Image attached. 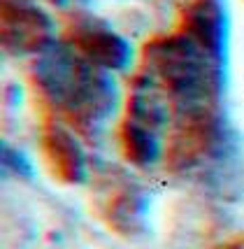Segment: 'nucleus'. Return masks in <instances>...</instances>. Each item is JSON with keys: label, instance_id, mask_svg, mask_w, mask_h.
Listing matches in <instances>:
<instances>
[{"label": "nucleus", "instance_id": "1a4fd4ad", "mask_svg": "<svg viewBox=\"0 0 244 249\" xmlns=\"http://www.w3.org/2000/svg\"><path fill=\"white\" fill-rule=\"evenodd\" d=\"M119 144L128 163L138 168H151L163 161L165 154V133L142 126L123 117L119 124Z\"/></svg>", "mask_w": 244, "mask_h": 249}, {"label": "nucleus", "instance_id": "423d86ee", "mask_svg": "<svg viewBox=\"0 0 244 249\" xmlns=\"http://www.w3.org/2000/svg\"><path fill=\"white\" fill-rule=\"evenodd\" d=\"M40 147L49 170L63 184H84L91 175V161L86 156L79 133L58 117L44 119L40 128Z\"/></svg>", "mask_w": 244, "mask_h": 249}, {"label": "nucleus", "instance_id": "39448f33", "mask_svg": "<svg viewBox=\"0 0 244 249\" xmlns=\"http://www.w3.org/2000/svg\"><path fill=\"white\" fill-rule=\"evenodd\" d=\"M0 35L7 56H40L56 42V23L37 0H0Z\"/></svg>", "mask_w": 244, "mask_h": 249}, {"label": "nucleus", "instance_id": "7ed1b4c3", "mask_svg": "<svg viewBox=\"0 0 244 249\" xmlns=\"http://www.w3.org/2000/svg\"><path fill=\"white\" fill-rule=\"evenodd\" d=\"M237 138L223 117L221 105H202L172 112L165 133L163 165L172 175H193L228 161L235 154Z\"/></svg>", "mask_w": 244, "mask_h": 249}, {"label": "nucleus", "instance_id": "f03ea898", "mask_svg": "<svg viewBox=\"0 0 244 249\" xmlns=\"http://www.w3.org/2000/svg\"><path fill=\"white\" fill-rule=\"evenodd\" d=\"M223 68V61L181 31L154 35L142 47V72L160 84L172 112L221 105Z\"/></svg>", "mask_w": 244, "mask_h": 249}, {"label": "nucleus", "instance_id": "9d476101", "mask_svg": "<svg viewBox=\"0 0 244 249\" xmlns=\"http://www.w3.org/2000/svg\"><path fill=\"white\" fill-rule=\"evenodd\" d=\"M0 159H2V170L17 179H33L35 168H33L28 154L19 149V147H12L10 142H2L0 147Z\"/></svg>", "mask_w": 244, "mask_h": 249}, {"label": "nucleus", "instance_id": "0eeeda50", "mask_svg": "<svg viewBox=\"0 0 244 249\" xmlns=\"http://www.w3.org/2000/svg\"><path fill=\"white\" fill-rule=\"evenodd\" d=\"M149 196L130 177L109 179L103 196V219L121 238H139L147 231Z\"/></svg>", "mask_w": 244, "mask_h": 249}, {"label": "nucleus", "instance_id": "9b49d317", "mask_svg": "<svg viewBox=\"0 0 244 249\" xmlns=\"http://www.w3.org/2000/svg\"><path fill=\"white\" fill-rule=\"evenodd\" d=\"M47 2H52L53 7H58V10H79L82 5H86L88 0H47Z\"/></svg>", "mask_w": 244, "mask_h": 249}, {"label": "nucleus", "instance_id": "f257e3e1", "mask_svg": "<svg viewBox=\"0 0 244 249\" xmlns=\"http://www.w3.org/2000/svg\"><path fill=\"white\" fill-rule=\"evenodd\" d=\"M31 82L53 117L91 142L107 130L121 103L112 72L91 65L65 40H56L33 58Z\"/></svg>", "mask_w": 244, "mask_h": 249}, {"label": "nucleus", "instance_id": "6e6552de", "mask_svg": "<svg viewBox=\"0 0 244 249\" xmlns=\"http://www.w3.org/2000/svg\"><path fill=\"white\" fill-rule=\"evenodd\" d=\"M126 119L138 121L142 126H149V128L160 130V133H168V128H170V98L165 96V91L160 89V84L154 77H149L142 70L130 79V87H128Z\"/></svg>", "mask_w": 244, "mask_h": 249}, {"label": "nucleus", "instance_id": "20e7f679", "mask_svg": "<svg viewBox=\"0 0 244 249\" xmlns=\"http://www.w3.org/2000/svg\"><path fill=\"white\" fill-rule=\"evenodd\" d=\"M63 40L82 58L107 72H123L133 63V44L96 14L68 12Z\"/></svg>", "mask_w": 244, "mask_h": 249}, {"label": "nucleus", "instance_id": "f8f14e48", "mask_svg": "<svg viewBox=\"0 0 244 249\" xmlns=\"http://www.w3.org/2000/svg\"><path fill=\"white\" fill-rule=\"evenodd\" d=\"M219 249H244V238H237V240H233V242H226V245Z\"/></svg>", "mask_w": 244, "mask_h": 249}]
</instances>
